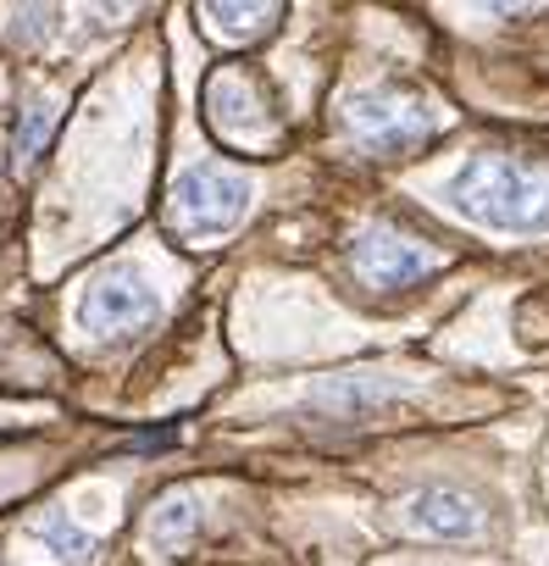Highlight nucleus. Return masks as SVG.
Instances as JSON below:
<instances>
[{
	"mask_svg": "<svg viewBox=\"0 0 549 566\" xmlns=\"http://www.w3.org/2000/svg\"><path fill=\"white\" fill-rule=\"evenodd\" d=\"M34 533H40V538L51 544V555H62L67 566H89L95 549H101L95 533H84L67 511H40V516H34Z\"/></svg>",
	"mask_w": 549,
	"mask_h": 566,
	"instance_id": "6e6552de",
	"label": "nucleus"
},
{
	"mask_svg": "<svg viewBox=\"0 0 549 566\" xmlns=\"http://www.w3.org/2000/svg\"><path fill=\"white\" fill-rule=\"evenodd\" d=\"M205 112H211V123L228 139H250L266 123V106H261V95H255V84L244 73H217L205 84Z\"/></svg>",
	"mask_w": 549,
	"mask_h": 566,
	"instance_id": "0eeeda50",
	"label": "nucleus"
},
{
	"mask_svg": "<svg viewBox=\"0 0 549 566\" xmlns=\"http://www.w3.org/2000/svg\"><path fill=\"white\" fill-rule=\"evenodd\" d=\"M345 128L367 156H400L433 134V112L400 90H361L345 101Z\"/></svg>",
	"mask_w": 549,
	"mask_h": 566,
	"instance_id": "f03ea898",
	"label": "nucleus"
},
{
	"mask_svg": "<svg viewBox=\"0 0 549 566\" xmlns=\"http://www.w3.org/2000/svg\"><path fill=\"white\" fill-rule=\"evenodd\" d=\"M78 323L95 339H134V334L161 323V301H156V290H145L139 277H106V283H95V290L84 295Z\"/></svg>",
	"mask_w": 549,
	"mask_h": 566,
	"instance_id": "39448f33",
	"label": "nucleus"
},
{
	"mask_svg": "<svg viewBox=\"0 0 549 566\" xmlns=\"http://www.w3.org/2000/svg\"><path fill=\"white\" fill-rule=\"evenodd\" d=\"M244 211H250V184H244L239 172L189 167V172L172 184V222H178V233H189V239L228 233Z\"/></svg>",
	"mask_w": 549,
	"mask_h": 566,
	"instance_id": "7ed1b4c3",
	"label": "nucleus"
},
{
	"mask_svg": "<svg viewBox=\"0 0 549 566\" xmlns=\"http://www.w3.org/2000/svg\"><path fill=\"white\" fill-rule=\"evenodd\" d=\"M350 261H356V277L367 283V290H411L416 277L433 272V255L389 222L361 228L356 244H350Z\"/></svg>",
	"mask_w": 549,
	"mask_h": 566,
	"instance_id": "20e7f679",
	"label": "nucleus"
},
{
	"mask_svg": "<svg viewBox=\"0 0 549 566\" xmlns=\"http://www.w3.org/2000/svg\"><path fill=\"white\" fill-rule=\"evenodd\" d=\"M450 200L461 217L505 233H538L549 228V167L516 161V156H472L450 178Z\"/></svg>",
	"mask_w": 549,
	"mask_h": 566,
	"instance_id": "f257e3e1",
	"label": "nucleus"
},
{
	"mask_svg": "<svg viewBox=\"0 0 549 566\" xmlns=\"http://www.w3.org/2000/svg\"><path fill=\"white\" fill-rule=\"evenodd\" d=\"M205 18H211L228 40H255L261 29H272L278 7H205Z\"/></svg>",
	"mask_w": 549,
	"mask_h": 566,
	"instance_id": "9b49d317",
	"label": "nucleus"
},
{
	"mask_svg": "<svg viewBox=\"0 0 549 566\" xmlns=\"http://www.w3.org/2000/svg\"><path fill=\"white\" fill-rule=\"evenodd\" d=\"M194 527H200V511H194L189 494H167V500L150 511V538H156L161 549H178Z\"/></svg>",
	"mask_w": 549,
	"mask_h": 566,
	"instance_id": "9d476101",
	"label": "nucleus"
},
{
	"mask_svg": "<svg viewBox=\"0 0 549 566\" xmlns=\"http://www.w3.org/2000/svg\"><path fill=\"white\" fill-rule=\"evenodd\" d=\"M405 527L427 538H472L483 527V505L461 489H422L405 500Z\"/></svg>",
	"mask_w": 549,
	"mask_h": 566,
	"instance_id": "423d86ee",
	"label": "nucleus"
},
{
	"mask_svg": "<svg viewBox=\"0 0 549 566\" xmlns=\"http://www.w3.org/2000/svg\"><path fill=\"white\" fill-rule=\"evenodd\" d=\"M51 134H56V112L51 106H29L23 123H18V139H12V172H29L45 156Z\"/></svg>",
	"mask_w": 549,
	"mask_h": 566,
	"instance_id": "1a4fd4ad",
	"label": "nucleus"
}]
</instances>
